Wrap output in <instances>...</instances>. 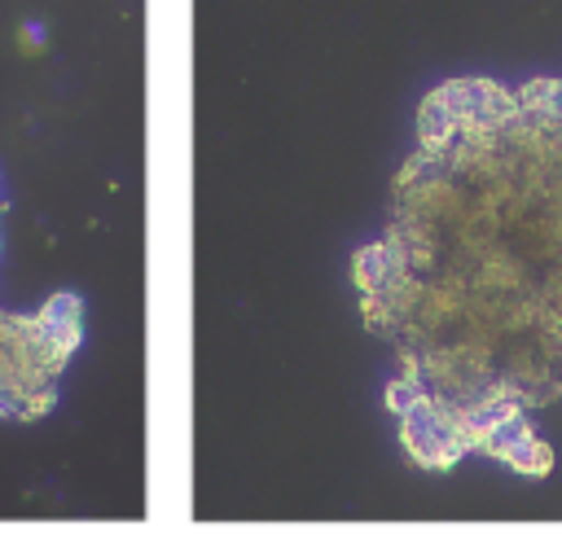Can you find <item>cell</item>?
I'll list each match as a JSON object with an SVG mask.
<instances>
[{"mask_svg":"<svg viewBox=\"0 0 562 548\" xmlns=\"http://www.w3.org/2000/svg\"><path fill=\"white\" fill-rule=\"evenodd\" d=\"M79 298L75 294H53L48 302H44V311H40V320H57V324H75L79 320Z\"/></svg>","mask_w":562,"mask_h":548,"instance_id":"obj_2","label":"cell"},{"mask_svg":"<svg viewBox=\"0 0 562 548\" xmlns=\"http://www.w3.org/2000/svg\"><path fill=\"white\" fill-rule=\"evenodd\" d=\"M479 452H487V456H496V460L514 465L518 473H549V465H553L549 443H540V438L531 434V425H527V416H522V412L505 416V421L483 438V447H479Z\"/></svg>","mask_w":562,"mask_h":548,"instance_id":"obj_1","label":"cell"}]
</instances>
